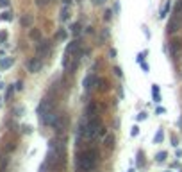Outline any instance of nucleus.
<instances>
[{
  "label": "nucleus",
  "instance_id": "f257e3e1",
  "mask_svg": "<svg viewBox=\"0 0 182 172\" xmlns=\"http://www.w3.org/2000/svg\"><path fill=\"white\" fill-rule=\"evenodd\" d=\"M97 158H98V153L95 149H87V151H84L82 154L79 156V169L80 170H84V172H87V170H93L95 169V165H97Z\"/></svg>",
  "mask_w": 182,
  "mask_h": 172
},
{
  "label": "nucleus",
  "instance_id": "f03ea898",
  "mask_svg": "<svg viewBox=\"0 0 182 172\" xmlns=\"http://www.w3.org/2000/svg\"><path fill=\"white\" fill-rule=\"evenodd\" d=\"M180 27H182V0L177 4V7H175L170 22H168V32H170V34H175Z\"/></svg>",
  "mask_w": 182,
  "mask_h": 172
},
{
  "label": "nucleus",
  "instance_id": "7ed1b4c3",
  "mask_svg": "<svg viewBox=\"0 0 182 172\" xmlns=\"http://www.w3.org/2000/svg\"><path fill=\"white\" fill-rule=\"evenodd\" d=\"M98 135V118H87V122L84 125V138L87 140H91V138H95Z\"/></svg>",
  "mask_w": 182,
  "mask_h": 172
},
{
  "label": "nucleus",
  "instance_id": "20e7f679",
  "mask_svg": "<svg viewBox=\"0 0 182 172\" xmlns=\"http://www.w3.org/2000/svg\"><path fill=\"white\" fill-rule=\"evenodd\" d=\"M79 56H80V41L79 39H73V41H70L68 47H66V57H70L77 63Z\"/></svg>",
  "mask_w": 182,
  "mask_h": 172
},
{
  "label": "nucleus",
  "instance_id": "39448f33",
  "mask_svg": "<svg viewBox=\"0 0 182 172\" xmlns=\"http://www.w3.org/2000/svg\"><path fill=\"white\" fill-rule=\"evenodd\" d=\"M27 68H29V72L30 74H36V72H39L43 68V61H41V57H32L29 63H27Z\"/></svg>",
  "mask_w": 182,
  "mask_h": 172
},
{
  "label": "nucleus",
  "instance_id": "423d86ee",
  "mask_svg": "<svg viewBox=\"0 0 182 172\" xmlns=\"http://www.w3.org/2000/svg\"><path fill=\"white\" fill-rule=\"evenodd\" d=\"M50 101L48 99H45V101H41V104H39V108H38V113H39V118H41V122L45 120L46 117H48V113H50Z\"/></svg>",
  "mask_w": 182,
  "mask_h": 172
},
{
  "label": "nucleus",
  "instance_id": "0eeeda50",
  "mask_svg": "<svg viewBox=\"0 0 182 172\" xmlns=\"http://www.w3.org/2000/svg\"><path fill=\"white\" fill-rule=\"evenodd\" d=\"M48 52H50V43H48V41H41V39H39L38 47H36V56H38V57H45V56H48Z\"/></svg>",
  "mask_w": 182,
  "mask_h": 172
},
{
  "label": "nucleus",
  "instance_id": "6e6552de",
  "mask_svg": "<svg viewBox=\"0 0 182 172\" xmlns=\"http://www.w3.org/2000/svg\"><path fill=\"white\" fill-rule=\"evenodd\" d=\"M97 83V77L93 75V74H87L86 77H84V81H82V86H84V90L86 91H89L91 88H93V84Z\"/></svg>",
  "mask_w": 182,
  "mask_h": 172
},
{
  "label": "nucleus",
  "instance_id": "1a4fd4ad",
  "mask_svg": "<svg viewBox=\"0 0 182 172\" xmlns=\"http://www.w3.org/2000/svg\"><path fill=\"white\" fill-rule=\"evenodd\" d=\"M180 49H182V41H180V39H175V41L170 45L171 56H173V57H177V56H179V52H180Z\"/></svg>",
  "mask_w": 182,
  "mask_h": 172
},
{
  "label": "nucleus",
  "instance_id": "9d476101",
  "mask_svg": "<svg viewBox=\"0 0 182 172\" xmlns=\"http://www.w3.org/2000/svg\"><path fill=\"white\" fill-rule=\"evenodd\" d=\"M70 18V5H63L61 9V22H68Z\"/></svg>",
  "mask_w": 182,
  "mask_h": 172
},
{
  "label": "nucleus",
  "instance_id": "9b49d317",
  "mask_svg": "<svg viewBox=\"0 0 182 172\" xmlns=\"http://www.w3.org/2000/svg\"><path fill=\"white\" fill-rule=\"evenodd\" d=\"M170 9H171V0H168V2L164 4V7L161 9V15H159V18H166V16H168V13H170Z\"/></svg>",
  "mask_w": 182,
  "mask_h": 172
},
{
  "label": "nucleus",
  "instance_id": "f8f14e48",
  "mask_svg": "<svg viewBox=\"0 0 182 172\" xmlns=\"http://www.w3.org/2000/svg\"><path fill=\"white\" fill-rule=\"evenodd\" d=\"M20 23H22L23 27H30L32 25V15H23L22 20H20Z\"/></svg>",
  "mask_w": 182,
  "mask_h": 172
},
{
  "label": "nucleus",
  "instance_id": "ddd939ff",
  "mask_svg": "<svg viewBox=\"0 0 182 172\" xmlns=\"http://www.w3.org/2000/svg\"><path fill=\"white\" fill-rule=\"evenodd\" d=\"M152 95H154V101H156V102H161V91H159V86L157 84L152 86Z\"/></svg>",
  "mask_w": 182,
  "mask_h": 172
},
{
  "label": "nucleus",
  "instance_id": "4468645a",
  "mask_svg": "<svg viewBox=\"0 0 182 172\" xmlns=\"http://www.w3.org/2000/svg\"><path fill=\"white\" fill-rule=\"evenodd\" d=\"M11 65H13V57H5V59H2V61H0V68L5 70V68H9Z\"/></svg>",
  "mask_w": 182,
  "mask_h": 172
},
{
  "label": "nucleus",
  "instance_id": "2eb2a0df",
  "mask_svg": "<svg viewBox=\"0 0 182 172\" xmlns=\"http://www.w3.org/2000/svg\"><path fill=\"white\" fill-rule=\"evenodd\" d=\"M163 138H164V133H163V129H159L157 135H156V138H154V142H156V143H161V142H163Z\"/></svg>",
  "mask_w": 182,
  "mask_h": 172
},
{
  "label": "nucleus",
  "instance_id": "dca6fc26",
  "mask_svg": "<svg viewBox=\"0 0 182 172\" xmlns=\"http://www.w3.org/2000/svg\"><path fill=\"white\" fill-rule=\"evenodd\" d=\"M29 36H30L32 39H41V32H39L38 29H32V31H30V34H29Z\"/></svg>",
  "mask_w": 182,
  "mask_h": 172
},
{
  "label": "nucleus",
  "instance_id": "f3484780",
  "mask_svg": "<svg viewBox=\"0 0 182 172\" xmlns=\"http://www.w3.org/2000/svg\"><path fill=\"white\" fill-rule=\"evenodd\" d=\"M52 0H36V5L38 7H45V5H48Z\"/></svg>",
  "mask_w": 182,
  "mask_h": 172
},
{
  "label": "nucleus",
  "instance_id": "a211bd4d",
  "mask_svg": "<svg viewBox=\"0 0 182 172\" xmlns=\"http://www.w3.org/2000/svg\"><path fill=\"white\" fill-rule=\"evenodd\" d=\"M79 31H80V23H73L71 25V32L73 34H79Z\"/></svg>",
  "mask_w": 182,
  "mask_h": 172
},
{
  "label": "nucleus",
  "instance_id": "6ab92c4d",
  "mask_svg": "<svg viewBox=\"0 0 182 172\" xmlns=\"http://www.w3.org/2000/svg\"><path fill=\"white\" fill-rule=\"evenodd\" d=\"M156 158H157V161H164V160H166V153L163 151V153H159V154H157Z\"/></svg>",
  "mask_w": 182,
  "mask_h": 172
},
{
  "label": "nucleus",
  "instance_id": "aec40b11",
  "mask_svg": "<svg viewBox=\"0 0 182 172\" xmlns=\"http://www.w3.org/2000/svg\"><path fill=\"white\" fill-rule=\"evenodd\" d=\"M0 20H11V13H2V15H0Z\"/></svg>",
  "mask_w": 182,
  "mask_h": 172
},
{
  "label": "nucleus",
  "instance_id": "412c9836",
  "mask_svg": "<svg viewBox=\"0 0 182 172\" xmlns=\"http://www.w3.org/2000/svg\"><path fill=\"white\" fill-rule=\"evenodd\" d=\"M91 2L95 4V5H102V4H105V2H107V0H91Z\"/></svg>",
  "mask_w": 182,
  "mask_h": 172
},
{
  "label": "nucleus",
  "instance_id": "4be33fe9",
  "mask_svg": "<svg viewBox=\"0 0 182 172\" xmlns=\"http://www.w3.org/2000/svg\"><path fill=\"white\" fill-rule=\"evenodd\" d=\"M4 39H7V32H0V41H4Z\"/></svg>",
  "mask_w": 182,
  "mask_h": 172
},
{
  "label": "nucleus",
  "instance_id": "5701e85b",
  "mask_svg": "<svg viewBox=\"0 0 182 172\" xmlns=\"http://www.w3.org/2000/svg\"><path fill=\"white\" fill-rule=\"evenodd\" d=\"M130 135H132V136H136V135H138V125H134V127H132V131H130Z\"/></svg>",
  "mask_w": 182,
  "mask_h": 172
},
{
  "label": "nucleus",
  "instance_id": "b1692460",
  "mask_svg": "<svg viewBox=\"0 0 182 172\" xmlns=\"http://www.w3.org/2000/svg\"><path fill=\"white\" fill-rule=\"evenodd\" d=\"M145 118H146V113H139L138 115V120H145Z\"/></svg>",
  "mask_w": 182,
  "mask_h": 172
},
{
  "label": "nucleus",
  "instance_id": "393cba45",
  "mask_svg": "<svg viewBox=\"0 0 182 172\" xmlns=\"http://www.w3.org/2000/svg\"><path fill=\"white\" fill-rule=\"evenodd\" d=\"M114 74H116L118 77H121V70H120V68H114Z\"/></svg>",
  "mask_w": 182,
  "mask_h": 172
},
{
  "label": "nucleus",
  "instance_id": "a878e982",
  "mask_svg": "<svg viewBox=\"0 0 182 172\" xmlns=\"http://www.w3.org/2000/svg\"><path fill=\"white\" fill-rule=\"evenodd\" d=\"M63 5H71V0H63Z\"/></svg>",
  "mask_w": 182,
  "mask_h": 172
},
{
  "label": "nucleus",
  "instance_id": "bb28decb",
  "mask_svg": "<svg viewBox=\"0 0 182 172\" xmlns=\"http://www.w3.org/2000/svg\"><path fill=\"white\" fill-rule=\"evenodd\" d=\"M0 5H2V7H4V5H7V0H0Z\"/></svg>",
  "mask_w": 182,
  "mask_h": 172
},
{
  "label": "nucleus",
  "instance_id": "cd10ccee",
  "mask_svg": "<svg viewBox=\"0 0 182 172\" xmlns=\"http://www.w3.org/2000/svg\"><path fill=\"white\" fill-rule=\"evenodd\" d=\"M129 172H134V170H132V169H130V170H129Z\"/></svg>",
  "mask_w": 182,
  "mask_h": 172
}]
</instances>
